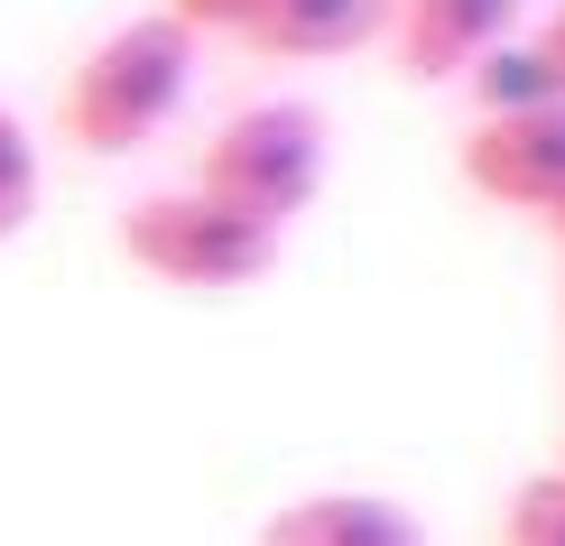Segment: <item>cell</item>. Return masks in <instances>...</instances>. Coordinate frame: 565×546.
Segmentation results:
<instances>
[{"label":"cell","instance_id":"obj_12","mask_svg":"<svg viewBox=\"0 0 565 546\" xmlns=\"http://www.w3.org/2000/svg\"><path fill=\"white\" fill-rule=\"evenodd\" d=\"M529 46H537V65H547V75H556V93H565V0H556L547 19H537V38H529Z\"/></svg>","mask_w":565,"mask_h":546},{"label":"cell","instance_id":"obj_11","mask_svg":"<svg viewBox=\"0 0 565 546\" xmlns=\"http://www.w3.org/2000/svg\"><path fill=\"white\" fill-rule=\"evenodd\" d=\"M158 10H168L177 29H195V38H242L250 19H260V0H158Z\"/></svg>","mask_w":565,"mask_h":546},{"label":"cell","instance_id":"obj_9","mask_svg":"<svg viewBox=\"0 0 565 546\" xmlns=\"http://www.w3.org/2000/svg\"><path fill=\"white\" fill-rule=\"evenodd\" d=\"M38 195H46V168H38V130L0 103V242L38 223Z\"/></svg>","mask_w":565,"mask_h":546},{"label":"cell","instance_id":"obj_2","mask_svg":"<svg viewBox=\"0 0 565 546\" xmlns=\"http://www.w3.org/2000/svg\"><path fill=\"white\" fill-rule=\"evenodd\" d=\"M278 242H288V232L214 204L204 185H158V195L121 204V259L139 278H158V288H185V297L260 288V278L278 269Z\"/></svg>","mask_w":565,"mask_h":546},{"label":"cell","instance_id":"obj_7","mask_svg":"<svg viewBox=\"0 0 565 546\" xmlns=\"http://www.w3.org/2000/svg\"><path fill=\"white\" fill-rule=\"evenodd\" d=\"M398 0H260V19L242 29L250 56L278 65H324V56H362V46L390 38Z\"/></svg>","mask_w":565,"mask_h":546},{"label":"cell","instance_id":"obj_8","mask_svg":"<svg viewBox=\"0 0 565 546\" xmlns=\"http://www.w3.org/2000/svg\"><path fill=\"white\" fill-rule=\"evenodd\" d=\"M463 84H473V103H482V111H537V103H565V93H556V75L537 65V46H529V38L491 46V56H482Z\"/></svg>","mask_w":565,"mask_h":546},{"label":"cell","instance_id":"obj_14","mask_svg":"<svg viewBox=\"0 0 565 546\" xmlns=\"http://www.w3.org/2000/svg\"><path fill=\"white\" fill-rule=\"evenodd\" d=\"M556 472H565V463H556Z\"/></svg>","mask_w":565,"mask_h":546},{"label":"cell","instance_id":"obj_1","mask_svg":"<svg viewBox=\"0 0 565 546\" xmlns=\"http://www.w3.org/2000/svg\"><path fill=\"white\" fill-rule=\"evenodd\" d=\"M195 29H177L168 10H139L121 29H103L65 65V93H56V139L75 158H130L149 149L158 130L185 111L195 93Z\"/></svg>","mask_w":565,"mask_h":546},{"label":"cell","instance_id":"obj_3","mask_svg":"<svg viewBox=\"0 0 565 546\" xmlns=\"http://www.w3.org/2000/svg\"><path fill=\"white\" fill-rule=\"evenodd\" d=\"M324 111L316 103H242L232 121H214V139L195 149V176L214 204L250 213V223L288 232L306 204L324 195Z\"/></svg>","mask_w":565,"mask_h":546},{"label":"cell","instance_id":"obj_4","mask_svg":"<svg viewBox=\"0 0 565 546\" xmlns=\"http://www.w3.org/2000/svg\"><path fill=\"white\" fill-rule=\"evenodd\" d=\"M463 185L501 213H529L547 223L565 204V103H537V111H473L463 130Z\"/></svg>","mask_w":565,"mask_h":546},{"label":"cell","instance_id":"obj_10","mask_svg":"<svg viewBox=\"0 0 565 546\" xmlns=\"http://www.w3.org/2000/svg\"><path fill=\"white\" fill-rule=\"evenodd\" d=\"M491 546H565V472H529L501 501V537Z\"/></svg>","mask_w":565,"mask_h":546},{"label":"cell","instance_id":"obj_13","mask_svg":"<svg viewBox=\"0 0 565 546\" xmlns=\"http://www.w3.org/2000/svg\"><path fill=\"white\" fill-rule=\"evenodd\" d=\"M547 232H556V242H565V204H556V213H547Z\"/></svg>","mask_w":565,"mask_h":546},{"label":"cell","instance_id":"obj_5","mask_svg":"<svg viewBox=\"0 0 565 546\" xmlns=\"http://www.w3.org/2000/svg\"><path fill=\"white\" fill-rule=\"evenodd\" d=\"M529 19V0H398L390 46L417 84H463L491 46H510Z\"/></svg>","mask_w":565,"mask_h":546},{"label":"cell","instance_id":"obj_6","mask_svg":"<svg viewBox=\"0 0 565 546\" xmlns=\"http://www.w3.org/2000/svg\"><path fill=\"white\" fill-rule=\"evenodd\" d=\"M260 546H427V518L390 491H297L260 518Z\"/></svg>","mask_w":565,"mask_h":546}]
</instances>
